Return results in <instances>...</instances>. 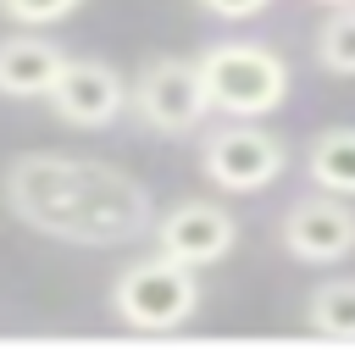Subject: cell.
Returning <instances> with one entry per match:
<instances>
[{"label": "cell", "mask_w": 355, "mask_h": 355, "mask_svg": "<svg viewBox=\"0 0 355 355\" xmlns=\"http://www.w3.org/2000/svg\"><path fill=\"white\" fill-rule=\"evenodd\" d=\"M6 205L11 216L55 244L111 250L133 244L155 222L150 189L111 161L67 155V150H22L6 161Z\"/></svg>", "instance_id": "obj_1"}, {"label": "cell", "mask_w": 355, "mask_h": 355, "mask_svg": "<svg viewBox=\"0 0 355 355\" xmlns=\"http://www.w3.org/2000/svg\"><path fill=\"white\" fill-rule=\"evenodd\" d=\"M200 89H205V105L222 111V116H272L288 105L294 94V72L288 61L272 50V44H244V39H227V44H211L200 61Z\"/></svg>", "instance_id": "obj_2"}, {"label": "cell", "mask_w": 355, "mask_h": 355, "mask_svg": "<svg viewBox=\"0 0 355 355\" xmlns=\"http://www.w3.org/2000/svg\"><path fill=\"white\" fill-rule=\"evenodd\" d=\"M111 316L133 333H178L200 311V272L172 255H139L111 277Z\"/></svg>", "instance_id": "obj_3"}, {"label": "cell", "mask_w": 355, "mask_h": 355, "mask_svg": "<svg viewBox=\"0 0 355 355\" xmlns=\"http://www.w3.org/2000/svg\"><path fill=\"white\" fill-rule=\"evenodd\" d=\"M283 166H288V144L250 116H227L200 139V172L222 194H266L283 178Z\"/></svg>", "instance_id": "obj_4"}, {"label": "cell", "mask_w": 355, "mask_h": 355, "mask_svg": "<svg viewBox=\"0 0 355 355\" xmlns=\"http://www.w3.org/2000/svg\"><path fill=\"white\" fill-rule=\"evenodd\" d=\"M128 111L144 133H161V139L194 133L211 116L205 89H200V67L189 55H150L128 83Z\"/></svg>", "instance_id": "obj_5"}, {"label": "cell", "mask_w": 355, "mask_h": 355, "mask_svg": "<svg viewBox=\"0 0 355 355\" xmlns=\"http://www.w3.org/2000/svg\"><path fill=\"white\" fill-rule=\"evenodd\" d=\"M277 244L300 261V266H338L355 255V205L344 194H305L283 211L277 222Z\"/></svg>", "instance_id": "obj_6"}, {"label": "cell", "mask_w": 355, "mask_h": 355, "mask_svg": "<svg viewBox=\"0 0 355 355\" xmlns=\"http://www.w3.org/2000/svg\"><path fill=\"white\" fill-rule=\"evenodd\" d=\"M150 233H155L161 255H172V261H183V266L200 272V266H216V261L233 255L239 216L227 205H216V200H178V205H166L150 222Z\"/></svg>", "instance_id": "obj_7"}, {"label": "cell", "mask_w": 355, "mask_h": 355, "mask_svg": "<svg viewBox=\"0 0 355 355\" xmlns=\"http://www.w3.org/2000/svg\"><path fill=\"white\" fill-rule=\"evenodd\" d=\"M44 100L67 128H111L128 111V78L100 55H67Z\"/></svg>", "instance_id": "obj_8"}, {"label": "cell", "mask_w": 355, "mask_h": 355, "mask_svg": "<svg viewBox=\"0 0 355 355\" xmlns=\"http://www.w3.org/2000/svg\"><path fill=\"white\" fill-rule=\"evenodd\" d=\"M67 50L39 28H17L0 39V100H44Z\"/></svg>", "instance_id": "obj_9"}, {"label": "cell", "mask_w": 355, "mask_h": 355, "mask_svg": "<svg viewBox=\"0 0 355 355\" xmlns=\"http://www.w3.org/2000/svg\"><path fill=\"white\" fill-rule=\"evenodd\" d=\"M305 172H311L316 189L355 200V128L349 122L344 128H322L311 139V150H305Z\"/></svg>", "instance_id": "obj_10"}, {"label": "cell", "mask_w": 355, "mask_h": 355, "mask_svg": "<svg viewBox=\"0 0 355 355\" xmlns=\"http://www.w3.org/2000/svg\"><path fill=\"white\" fill-rule=\"evenodd\" d=\"M305 322L322 338H355V277H322L305 294Z\"/></svg>", "instance_id": "obj_11"}, {"label": "cell", "mask_w": 355, "mask_h": 355, "mask_svg": "<svg viewBox=\"0 0 355 355\" xmlns=\"http://www.w3.org/2000/svg\"><path fill=\"white\" fill-rule=\"evenodd\" d=\"M311 50H316V67H322V72L355 78V0L322 11L316 33H311Z\"/></svg>", "instance_id": "obj_12"}, {"label": "cell", "mask_w": 355, "mask_h": 355, "mask_svg": "<svg viewBox=\"0 0 355 355\" xmlns=\"http://www.w3.org/2000/svg\"><path fill=\"white\" fill-rule=\"evenodd\" d=\"M83 0H0V17H11L17 28H55L78 11Z\"/></svg>", "instance_id": "obj_13"}, {"label": "cell", "mask_w": 355, "mask_h": 355, "mask_svg": "<svg viewBox=\"0 0 355 355\" xmlns=\"http://www.w3.org/2000/svg\"><path fill=\"white\" fill-rule=\"evenodd\" d=\"M200 11H211L216 22H255V17H266L277 0H194Z\"/></svg>", "instance_id": "obj_14"}, {"label": "cell", "mask_w": 355, "mask_h": 355, "mask_svg": "<svg viewBox=\"0 0 355 355\" xmlns=\"http://www.w3.org/2000/svg\"><path fill=\"white\" fill-rule=\"evenodd\" d=\"M316 6H349V0H316Z\"/></svg>", "instance_id": "obj_15"}]
</instances>
